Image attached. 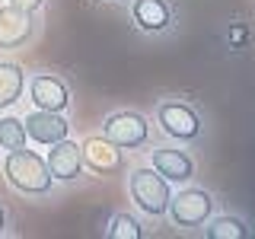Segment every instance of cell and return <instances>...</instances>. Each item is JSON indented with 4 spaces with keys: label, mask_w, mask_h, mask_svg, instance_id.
<instances>
[{
    "label": "cell",
    "mask_w": 255,
    "mask_h": 239,
    "mask_svg": "<svg viewBox=\"0 0 255 239\" xmlns=\"http://www.w3.org/2000/svg\"><path fill=\"white\" fill-rule=\"evenodd\" d=\"M45 163H48V172H51L54 182H77L83 179L86 166H83V153H80V143L64 137L51 147H45Z\"/></svg>",
    "instance_id": "52a82bcc"
},
{
    "label": "cell",
    "mask_w": 255,
    "mask_h": 239,
    "mask_svg": "<svg viewBox=\"0 0 255 239\" xmlns=\"http://www.w3.org/2000/svg\"><path fill=\"white\" fill-rule=\"evenodd\" d=\"M109 239H140L143 236V227L134 214H115L109 220V230H106Z\"/></svg>",
    "instance_id": "2e32d148"
},
{
    "label": "cell",
    "mask_w": 255,
    "mask_h": 239,
    "mask_svg": "<svg viewBox=\"0 0 255 239\" xmlns=\"http://www.w3.org/2000/svg\"><path fill=\"white\" fill-rule=\"evenodd\" d=\"M102 137H109L122 150H140L150 143V121L140 112H131V109L112 112L102 121Z\"/></svg>",
    "instance_id": "277c9868"
},
{
    "label": "cell",
    "mask_w": 255,
    "mask_h": 239,
    "mask_svg": "<svg viewBox=\"0 0 255 239\" xmlns=\"http://www.w3.org/2000/svg\"><path fill=\"white\" fill-rule=\"evenodd\" d=\"M26 90H29V102L35 109L67 112V106H70V86L58 74H35L26 83Z\"/></svg>",
    "instance_id": "30bf717a"
},
{
    "label": "cell",
    "mask_w": 255,
    "mask_h": 239,
    "mask_svg": "<svg viewBox=\"0 0 255 239\" xmlns=\"http://www.w3.org/2000/svg\"><path fill=\"white\" fill-rule=\"evenodd\" d=\"M156 124L163 127L166 137H172L179 143L201 140V131H204L201 115H198L188 102H182V99H163L159 102L156 106Z\"/></svg>",
    "instance_id": "3957f363"
},
{
    "label": "cell",
    "mask_w": 255,
    "mask_h": 239,
    "mask_svg": "<svg viewBox=\"0 0 255 239\" xmlns=\"http://www.w3.org/2000/svg\"><path fill=\"white\" fill-rule=\"evenodd\" d=\"M131 19L147 35L166 32L172 22V6L166 0H131Z\"/></svg>",
    "instance_id": "7c38bea8"
},
{
    "label": "cell",
    "mask_w": 255,
    "mask_h": 239,
    "mask_svg": "<svg viewBox=\"0 0 255 239\" xmlns=\"http://www.w3.org/2000/svg\"><path fill=\"white\" fill-rule=\"evenodd\" d=\"M128 191H131V201L137 204L140 214H147V217H153V220L166 217L172 188L153 166H134L131 175H128Z\"/></svg>",
    "instance_id": "7a4b0ae2"
},
{
    "label": "cell",
    "mask_w": 255,
    "mask_h": 239,
    "mask_svg": "<svg viewBox=\"0 0 255 239\" xmlns=\"http://www.w3.org/2000/svg\"><path fill=\"white\" fill-rule=\"evenodd\" d=\"M150 166L163 175L169 185H188L195 179V159L179 147H156L150 150Z\"/></svg>",
    "instance_id": "8fae6325"
},
{
    "label": "cell",
    "mask_w": 255,
    "mask_h": 239,
    "mask_svg": "<svg viewBox=\"0 0 255 239\" xmlns=\"http://www.w3.org/2000/svg\"><path fill=\"white\" fill-rule=\"evenodd\" d=\"M3 179L13 191H19V195H26V198H45V195H51V188H54V179H51V172H48L45 156L35 153V150H29V143L19 147V150H6Z\"/></svg>",
    "instance_id": "6da1fadb"
},
{
    "label": "cell",
    "mask_w": 255,
    "mask_h": 239,
    "mask_svg": "<svg viewBox=\"0 0 255 239\" xmlns=\"http://www.w3.org/2000/svg\"><path fill=\"white\" fill-rule=\"evenodd\" d=\"M10 6H16V10H26V13H38L45 6V0H6Z\"/></svg>",
    "instance_id": "e0dca14e"
},
{
    "label": "cell",
    "mask_w": 255,
    "mask_h": 239,
    "mask_svg": "<svg viewBox=\"0 0 255 239\" xmlns=\"http://www.w3.org/2000/svg\"><path fill=\"white\" fill-rule=\"evenodd\" d=\"M6 223H10V214H6V207L0 204V233H3V230H6Z\"/></svg>",
    "instance_id": "ac0fdd59"
},
{
    "label": "cell",
    "mask_w": 255,
    "mask_h": 239,
    "mask_svg": "<svg viewBox=\"0 0 255 239\" xmlns=\"http://www.w3.org/2000/svg\"><path fill=\"white\" fill-rule=\"evenodd\" d=\"M204 236H207V239H249V227H246V220H243V217L223 214V217L207 220Z\"/></svg>",
    "instance_id": "5bb4252c"
},
{
    "label": "cell",
    "mask_w": 255,
    "mask_h": 239,
    "mask_svg": "<svg viewBox=\"0 0 255 239\" xmlns=\"http://www.w3.org/2000/svg\"><path fill=\"white\" fill-rule=\"evenodd\" d=\"M22 124H26L29 143H35V147H51V143L70 137V124H67V118H64V112L32 109L29 115L22 118Z\"/></svg>",
    "instance_id": "8992f818"
},
{
    "label": "cell",
    "mask_w": 255,
    "mask_h": 239,
    "mask_svg": "<svg viewBox=\"0 0 255 239\" xmlns=\"http://www.w3.org/2000/svg\"><path fill=\"white\" fill-rule=\"evenodd\" d=\"M26 93V70L16 61H0V112L13 109Z\"/></svg>",
    "instance_id": "4fadbf2b"
},
{
    "label": "cell",
    "mask_w": 255,
    "mask_h": 239,
    "mask_svg": "<svg viewBox=\"0 0 255 239\" xmlns=\"http://www.w3.org/2000/svg\"><path fill=\"white\" fill-rule=\"evenodd\" d=\"M26 143H29V137H26L22 118H16V115L0 118V150H19V147H26Z\"/></svg>",
    "instance_id": "9a60e30c"
},
{
    "label": "cell",
    "mask_w": 255,
    "mask_h": 239,
    "mask_svg": "<svg viewBox=\"0 0 255 239\" xmlns=\"http://www.w3.org/2000/svg\"><path fill=\"white\" fill-rule=\"evenodd\" d=\"M80 153H83V166L96 175L125 172V153H122V147H115L109 137H86L80 143Z\"/></svg>",
    "instance_id": "9c48e42d"
},
{
    "label": "cell",
    "mask_w": 255,
    "mask_h": 239,
    "mask_svg": "<svg viewBox=\"0 0 255 239\" xmlns=\"http://www.w3.org/2000/svg\"><path fill=\"white\" fill-rule=\"evenodd\" d=\"M169 220L179 230H191V227H204L214 214V195L204 188H182L169 198Z\"/></svg>",
    "instance_id": "5b68a950"
},
{
    "label": "cell",
    "mask_w": 255,
    "mask_h": 239,
    "mask_svg": "<svg viewBox=\"0 0 255 239\" xmlns=\"http://www.w3.org/2000/svg\"><path fill=\"white\" fill-rule=\"evenodd\" d=\"M35 13L16 10L3 3L0 6V51H16V48L29 45L35 38Z\"/></svg>",
    "instance_id": "ba28073f"
}]
</instances>
